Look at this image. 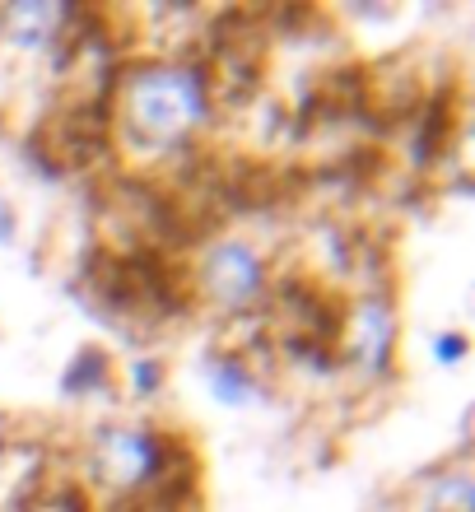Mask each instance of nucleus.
Segmentation results:
<instances>
[{"instance_id":"nucleus-1","label":"nucleus","mask_w":475,"mask_h":512,"mask_svg":"<svg viewBox=\"0 0 475 512\" xmlns=\"http://www.w3.org/2000/svg\"><path fill=\"white\" fill-rule=\"evenodd\" d=\"M205 108H210V89H205L201 70L173 66V61L140 66L122 89V117L131 135L163 149L182 145L205 122Z\"/></svg>"},{"instance_id":"nucleus-8","label":"nucleus","mask_w":475,"mask_h":512,"mask_svg":"<svg viewBox=\"0 0 475 512\" xmlns=\"http://www.w3.org/2000/svg\"><path fill=\"white\" fill-rule=\"evenodd\" d=\"M5 238H10V210L0 205V243H5Z\"/></svg>"},{"instance_id":"nucleus-6","label":"nucleus","mask_w":475,"mask_h":512,"mask_svg":"<svg viewBox=\"0 0 475 512\" xmlns=\"http://www.w3.org/2000/svg\"><path fill=\"white\" fill-rule=\"evenodd\" d=\"M210 391H215V401H224V405H247V401H257L261 396L252 368H243L238 359H219V364H210Z\"/></svg>"},{"instance_id":"nucleus-3","label":"nucleus","mask_w":475,"mask_h":512,"mask_svg":"<svg viewBox=\"0 0 475 512\" xmlns=\"http://www.w3.org/2000/svg\"><path fill=\"white\" fill-rule=\"evenodd\" d=\"M163 466V443L145 429H108L94 447V471L117 494H136L140 485H154Z\"/></svg>"},{"instance_id":"nucleus-5","label":"nucleus","mask_w":475,"mask_h":512,"mask_svg":"<svg viewBox=\"0 0 475 512\" xmlns=\"http://www.w3.org/2000/svg\"><path fill=\"white\" fill-rule=\"evenodd\" d=\"M5 28L19 47H42L61 28V10L56 5H10L5 10Z\"/></svg>"},{"instance_id":"nucleus-2","label":"nucleus","mask_w":475,"mask_h":512,"mask_svg":"<svg viewBox=\"0 0 475 512\" xmlns=\"http://www.w3.org/2000/svg\"><path fill=\"white\" fill-rule=\"evenodd\" d=\"M201 289L224 312H247L266 294V261L247 243H215L201 261Z\"/></svg>"},{"instance_id":"nucleus-4","label":"nucleus","mask_w":475,"mask_h":512,"mask_svg":"<svg viewBox=\"0 0 475 512\" xmlns=\"http://www.w3.org/2000/svg\"><path fill=\"white\" fill-rule=\"evenodd\" d=\"M392 336H396V322H392V308L382 298H364L359 308L350 312L345 322V345L368 373H382L387 359H392Z\"/></svg>"},{"instance_id":"nucleus-7","label":"nucleus","mask_w":475,"mask_h":512,"mask_svg":"<svg viewBox=\"0 0 475 512\" xmlns=\"http://www.w3.org/2000/svg\"><path fill=\"white\" fill-rule=\"evenodd\" d=\"M462 354V340L457 336H448V345H438V359H457Z\"/></svg>"}]
</instances>
